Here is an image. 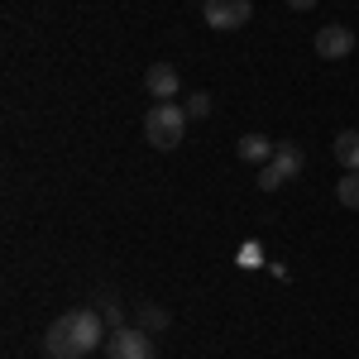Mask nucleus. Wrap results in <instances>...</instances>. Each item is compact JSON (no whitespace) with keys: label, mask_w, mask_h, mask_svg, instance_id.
I'll return each instance as SVG.
<instances>
[{"label":"nucleus","mask_w":359,"mask_h":359,"mask_svg":"<svg viewBox=\"0 0 359 359\" xmlns=\"http://www.w3.org/2000/svg\"><path fill=\"white\" fill-rule=\"evenodd\" d=\"M106 340V321L96 306H72L43 331V355L48 359H86Z\"/></svg>","instance_id":"1"},{"label":"nucleus","mask_w":359,"mask_h":359,"mask_svg":"<svg viewBox=\"0 0 359 359\" xmlns=\"http://www.w3.org/2000/svg\"><path fill=\"white\" fill-rule=\"evenodd\" d=\"M187 135V106H172V101H158L144 111V139L154 149H177Z\"/></svg>","instance_id":"2"},{"label":"nucleus","mask_w":359,"mask_h":359,"mask_svg":"<svg viewBox=\"0 0 359 359\" xmlns=\"http://www.w3.org/2000/svg\"><path fill=\"white\" fill-rule=\"evenodd\" d=\"M201 15H206V29L235 34V29H245L249 20H254V5H249V0H206Z\"/></svg>","instance_id":"3"},{"label":"nucleus","mask_w":359,"mask_h":359,"mask_svg":"<svg viewBox=\"0 0 359 359\" xmlns=\"http://www.w3.org/2000/svg\"><path fill=\"white\" fill-rule=\"evenodd\" d=\"M106 359H154V335L120 326V331L106 335Z\"/></svg>","instance_id":"4"},{"label":"nucleus","mask_w":359,"mask_h":359,"mask_svg":"<svg viewBox=\"0 0 359 359\" xmlns=\"http://www.w3.org/2000/svg\"><path fill=\"white\" fill-rule=\"evenodd\" d=\"M316 53L326 62H340V57L355 53V29L350 25H321L316 29Z\"/></svg>","instance_id":"5"},{"label":"nucleus","mask_w":359,"mask_h":359,"mask_svg":"<svg viewBox=\"0 0 359 359\" xmlns=\"http://www.w3.org/2000/svg\"><path fill=\"white\" fill-rule=\"evenodd\" d=\"M177 86H182V77H177V67H172V62H154V67L144 72V91H149L154 101H172V96H177Z\"/></svg>","instance_id":"6"},{"label":"nucleus","mask_w":359,"mask_h":359,"mask_svg":"<svg viewBox=\"0 0 359 359\" xmlns=\"http://www.w3.org/2000/svg\"><path fill=\"white\" fill-rule=\"evenodd\" d=\"M273 149H278V144L269 135H240V139H235V154H240L245 163H259V168L273 163Z\"/></svg>","instance_id":"7"},{"label":"nucleus","mask_w":359,"mask_h":359,"mask_svg":"<svg viewBox=\"0 0 359 359\" xmlns=\"http://www.w3.org/2000/svg\"><path fill=\"white\" fill-rule=\"evenodd\" d=\"M273 168L283 172V182H292V177H297V172L306 168V154L297 149V144H292V139H283V144L273 149Z\"/></svg>","instance_id":"8"},{"label":"nucleus","mask_w":359,"mask_h":359,"mask_svg":"<svg viewBox=\"0 0 359 359\" xmlns=\"http://www.w3.org/2000/svg\"><path fill=\"white\" fill-rule=\"evenodd\" d=\"M331 154L345 172H359V130H340L335 144H331Z\"/></svg>","instance_id":"9"},{"label":"nucleus","mask_w":359,"mask_h":359,"mask_svg":"<svg viewBox=\"0 0 359 359\" xmlns=\"http://www.w3.org/2000/svg\"><path fill=\"white\" fill-rule=\"evenodd\" d=\"M139 331H168V311L158 302H139Z\"/></svg>","instance_id":"10"},{"label":"nucleus","mask_w":359,"mask_h":359,"mask_svg":"<svg viewBox=\"0 0 359 359\" xmlns=\"http://www.w3.org/2000/svg\"><path fill=\"white\" fill-rule=\"evenodd\" d=\"M96 311H101V321H106L111 331L125 326V311H120V302H115V292H101V297H96Z\"/></svg>","instance_id":"11"},{"label":"nucleus","mask_w":359,"mask_h":359,"mask_svg":"<svg viewBox=\"0 0 359 359\" xmlns=\"http://www.w3.org/2000/svg\"><path fill=\"white\" fill-rule=\"evenodd\" d=\"M335 201L350 206V211H359V172H345V177L335 182Z\"/></svg>","instance_id":"12"},{"label":"nucleus","mask_w":359,"mask_h":359,"mask_svg":"<svg viewBox=\"0 0 359 359\" xmlns=\"http://www.w3.org/2000/svg\"><path fill=\"white\" fill-rule=\"evenodd\" d=\"M206 115H211V96L206 91H192L187 96V120H206Z\"/></svg>","instance_id":"13"},{"label":"nucleus","mask_w":359,"mask_h":359,"mask_svg":"<svg viewBox=\"0 0 359 359\" xmlns=\"http://www.w3.org/2000/svg\"><path fill=\"white\" fill-rule=\"evenodd\" d=\"M278 187H283V172L273 163H264L259 168V192H278Z\"/></svg>","instance_id":"14"},{"label":"nucleus","mask_w":359,"mask_h":359,"mask_svg":"<svg viewBox=\"0 0 359 359\" xmlns=\"http://www.w3.org/2000/svg\"><path fill=\"white\" fill-rule=\"evenodd\" d=\"M240 264H264V249H259V245H245V249H240Z\"/></svg>","instance_id":"15"},{"label":"nucleus","mask_w":359,"mask_h":359,"mask_svg":"<svg viewBox=\"0 0 359 359\" xmlns=\"http://www.w3.org/2000/svg\"><path fill=\"white\" fill-rule=\"evenodd\" d=\"M287 5H292V10H311L316 0H287Z\"/></svg>","instance_id":"16"}]
</instances>
